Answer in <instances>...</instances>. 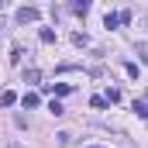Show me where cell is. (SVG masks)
I'll use <instances>...</instances> for the list:
<instances>
[{"instance_id":"1","label":"cell","mask_w":148,"mask_h":148,"mask_svg":"<svg viewBox=\"0 0 148 148\" xmlns=\"http://www.w3.org/2000/svg\"><path fill=\"white\" fill-rule=\"evenodd\" d=\"M38 17H41V14H38V7H21V10L14 14V21H17V24H35Z\"/></svg>"},{"instance_id":"2","label":"cell","mask_w":148,"mask_h":148,"mask_svg":"<svg viewBox=\"0 0 148 148\" xmlns=\"http://www.w3.org/2000/svg\"><path fill=\"white\" fill-rule=\"evenodd\" d=\"M90 7H93V0H73V3H69V10H73V14H83V17L90 14Z\"/></svg>"},{"instance_id":"3","label":"cell","mask_w":148,"mask_h":148,"mask_svg":"<svg viewBox=\"0 0 148 148\" xmlns=\"http://www.w3.org/2000/svg\"><path fill=\"white\" fill-rule=\"evenodd\" d=\"M21 103L31 110V107H38V103H41V97H38V93H24V97H21Z\"/></svg>"},{"instance_id":"4","label":"cell","mask_w":148,"mask_h":148,"mask_svg":"<svg viewBox=\"0 0 148 148\" xmlns=\"http://www.w3.org/2000/svg\"><path fill=\"white\" fill-rule=\"evenodd\" d=\"M14 100H17V93H14V90H3V93H0V103H3V107H10Z\"/></svg>"},{"instance_id":"5","label":"cell","mask_w":148,"mask_h":148,"mask_svg":"<svg viewBox=\"0 0 148 148\" xmlns=\"http://www.w3.org/2000/svg\"><path fill=\"white\" fill-rule=\"evenodd\" d=\"M134 114H138V117H145V121H148V103H145V100H134Z\"/></svg>"},{"instance_id":"6","label":"cell","mask_w":148,"mask_h":148,"mask_svg":"<svg viewBox=\"0 0 148 148\" xmlns=\"http://www.w3.org/2000/svg\"><path fill=\"white\" fill-rule=\"evenodd\" d=\"M90 107H93V110H103V107H107V97H90Z\"/></svg>"},{"instance_id":"7","label":"cell","mask_w":148,"mask_h":148,"mask_svg":"<svg viewBox=\"0 0 148 148\" xmlns=\"http://www.w3.org/2000/svg\"><path fill=\"white\" fill-rule=\"evenodd\" d=\"M38 79H41L38 69H24V83H38Z\"/></svg>"},{"instance_id":"8","label":"cell","mask_w":148,"mask_h":148,"mask_svg":"<svg viewBox=\"0 0 148 148\" xmlns=\"http://www.w3.org/2000/svg\"><path fill=\"white\" fill-rule=\"evenodd\" d=\"M117 24H121V17H117V14H107V17H103V28H117Z\"/></svg>"},{"instance_id":"9","label":"cell","mask_w":148,"mask_h":148,"mask_svg":"<svg viewBox=\"0 0 148 148\" xmlns=\"http://www.w3.org/2000/svg\"><path fill=\"white\" fill-rule=\"evenodd\" d=\"M41 41L52 45V41H55V31H52V28H41Z\"/></svg>"},{"instance_id":"10","label":"cell","mask_w":148,"mask_h":148,"mask_svg":"<svg viewBox=\"0 0 148 148\" xmlns=\"http://www.w3.org/2000/svg\"><path fill=\"white\" fill-rule=\"evenodd\" d=\"M48 110L55 114V117H62V114H66V107H62V103H59V100H52V103H48Z\"/></svg>"},{"instance_id":"11","label":"cell","mask_w":148,"mask_h":148,"mask_svg":"<svg viewBox=\"0 0 148 148\" xmlns=\"http://www.w3.org/2000/svg\"><path fill=\"white\" fill-rule=\"evenodd\" d=\"M124 69H127V76H131V79H138V66H134V62H124Z\"/></svg>"},{"instance_id":"12","label":"cell","mask_w":148,"mask_h":148,"mask_svg":"<svg viewBox=\"0 0 148 148\" xmlns=\"http://www.w3.org/2000/svg\"><path fill=\"white\" fill-rule=\"evenodd\" d=\"M0 28H3V17H0Z\"/></svg>"},{"instance_id":"13","label":"cell","mask_w":148,"mask_h":148,"mask_svg":"<svg viewBox=\"0 0 148 148\" xmlns=\"http://www.w3.org/2000/svg\"><path fill=\"white\" fill-rule=\"evenodd\" d=\"M93 148H100V145H93Z\"/></svg>"}]
</instances>
